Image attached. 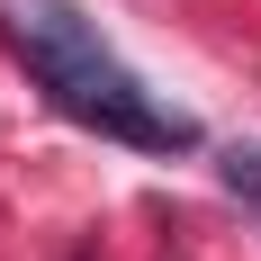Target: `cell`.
<instances>
[{
    "label": "cell",
    "mask_w": 261,
    "mask_h": 261,
    "mask_svg": "<svg viewBox=\"0 0 261 261\" xmlns=\"http://www.w3.org/2000/svg\"><path fill=\"white\" fill-rule=\"evenodd\" d=\"M0 45L27 63V81L45 90L72 126L126 144V153H189L198 144V117L162 108L144 90V72H126L108 36L90 27L81 0H0Z\"/></svg>",
    "instance_id": "obj_1"
},
{
    "label": "cell",
    "mask_w": 261,
    "mask_h": 261,
    "mask_svg": "<svg viewBox=\"0 0 261 261\" xmlns=\"http://www.w3.org/2000/svg\"><path fill=\"white\" fill-rule=\"evenodd\" d=\"M216 171H225V189L243 198V216H261V144H225Z\"/></svg>",
    "instance_id": "obj_2"
}]
</instances>
